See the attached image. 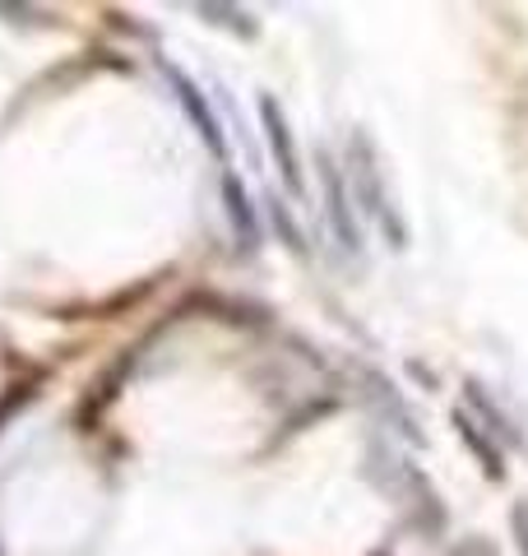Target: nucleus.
I'll use <instances>...</instances> for the list:
<instances>
[{
  "mask_svg": "<svg viewBox=\"0 0 528 556\" xmlns=\"http://www.w3.org/2000/svg\"><path fill=\"white\" fill-rule=\"evenodd\" d=\"M348 167H352V195L366 204V214L380 218V228L394 237V247H403V223L394 218V208H390V200H385V190H380L376 149H372V139H366V135H352V144H348Z\"/></svg>",
  "mask_w": 528,
  "mask_h": 556,
  "instance_id": "1",
  "label": "nucleus"
},
{
  "mask_svg": "<svg viewBox=\"0 0 528 556\" xmlns=\"http://www.w3.org/2000/svg\"><path fill=\"white\" fill-rule=\"evenodd\" d=\"M163 75H167V84L176 89V102H181V112L190 116V126H196V130H200V139L209 144V153H214V159H227V139H223V126H218L214 108H209V102H204L200 84L190 79L181 65H172V61H163Z\"/></svg>",
  "mask_w": 528,
  "mask_h": 556,
  "instance_id": "2",
  "label": "nucleus"
},
{
  "mask_svg": "<svg viewBox=\"0 0 528 556\" xmlns=\"http://www.w3.org/2000/svg\"><path fill=\"white\" fill-rule=\"evenodd\" d=\"M260 121H264V139H269L274 163H278V172H284V186L292 190L297 200H302L306 181H302V159H297V139H292L288 121H284V108H278L269 93H260Z\"/></svg>",
  "mask_w": 528,
  "mask_h": 556,
  "instance_id": "3",
  "label": "nucleus"
},
{
  "mask_svg": "<svg viewBox=\"0 0 528 556\" xmlns=\"http://www.w3.org/2000/svg\"><path fill=\"white\" fill-rule=\"evenodd\" d=\"M320 167H325V195H329V223L339 232V247L343 251H362V232H357V218L348 208V195H343V177L339 167L329 163V153H320Z\"/></svg>",
  "mask_w": 528,
  "mask_h": 556,
  "instance_id": "4",
  "label": "nucleus"
},
{
  "mask_svg": "<svg viewBox=\"0 0 528 556\" xmlns=\"http://www.w3.org/2000/svg\"><path fill=\"white\" fill-rule=\"evenodd\" d=\"M223 200H227V218H232L237 241L246 251H255L260 247V223H255V208H251V200H246V190H241V181L232 177V172L223 177Z\"/></svg>",
  "mask_w": 528,
  "mask_h": 556,
  "instance_id": "5",
  "label": "nucleus"
},
{
  "mask_svg": "<svg viewBox=\"0 0 528 556\" xmlns=\"http://www.w3.org/2000/svg\"><path fill=\"white\" fill-rule=\"evenodd\" d=\"M454 427H460V437L473 445V450H478V459H482V468H487V478H501L505 473V464H501V450H491L482 437H478V422H473V417L460 408V413H454Z\"/></svg>",
  "mask_w": 528,
  "mask_h": 556,
  "instance_id": "6",
  "label": "nucleus"
},
{
  "mask_svg": "<svg viewBox=\"0 0 528 556\" xmlns=\"http://www.w3.org/2000/svg\"><path fill=\"white\" fill-rule=\"evenodd\" d=\"M200 20H214V24H223V28L241 33V38H255V24H251V14H246V10H232V5H200Z\"/></svg>",
  "mask_w": 528,
  "mask_h": 556,
  "instance_id": "7",
  "label": "nucleus"
},
{
  "mask_svg": "<svg viewBox=\"0 0 528 556\" xmlns=\"http://www.w3.org/2000/svg\"><path fill=\"white\" fill-rule=\"evenodd\" d=\"M269 214H274V228L284 232V241H288V247H292V251H302V232H297V223L288 218V208L274 200V204H269Z\"/></svg>",
  "mask_w": 528,
  "mask_h": 556,
  "instance_id": "8",
  "label": "nucleus"
}]
</instances>
